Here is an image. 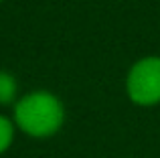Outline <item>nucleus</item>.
Instances as JSON below:
<instances>
[{
	"mask_svg": "<svg viewBox=\"0 0 160 158\" xmlns=\"http://www.w3.org/2000/svg\"><path fill=\"white\" fill-rule=\"evenodd\" d=\"M14 124L32 138H47L61 130L65 122L63 101L51 91H31L14 103Z\"/></svg>",
	"mask_w": 160,
	"mask_h": 158,
	"instance_id": "obj_1",
	"label": "nucleus"
},
{
	"mask_svg": "<svg viewBox=\"0 0 160 158\" xmlns=\"http://www.w3.org/2000/svg\"><path fill=\"white\" fill-rule=\"evenodd\" d=\"M126 93L138 106L160 103V57H142L130 67Z\"/></svg>",
	"mask_w": 160,
	"mask_h": 158,
	"instance_id": "obj_2",
	"label": "nucleus"
},
{
	"mask_svg": "<svg viewBox=\"0 0 160 158\" xmlns=\"http://www.w3.org/2000/svg\"><path fill=\"white\" fill-rule=\"evenodd\" d=\"M16 93H18V83H16V77L8 71H2L0 69V103L6 106V103H12L16 99Z\"/></svg>",
	"mask_w": 160,
	"mask_h": 158,
	"instance_id": "obj_3",
	"label": "nucleus"
},
{
	"mask_svg": "<svg viewBox=\"0 0 160 158\" xmlns=\"http://www.w3.org/2000/svg\"><path fill=\"white\" fill-rule=\"evenodd\" d=\"M14 130H16L14 120H8L6 116H0V154L10 148L12 140H14Z\"/></svg>",
	"mask_w": 160,
	"mask_h": 158,
	"instance_id": "obj_4",
	"label": "nucleus"
},
{
	"mask_svg": "<svg viewBox=\"0 0 160 158\" xmlns=\"http://www.w3.org/2000/svg\"><path fill=\"white\" fill-rule=\"evenodd\" d=\"M0 2H2V0H0Z\"/></svg>",
	"mask_w": 160,
	"mask_h": 158,
	"instance_id": "obj_5",
	"label": "nucleus"
}]
</instances>
